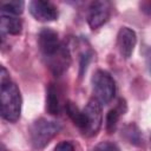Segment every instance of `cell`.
Listing matches in <instances>:
<instances>
[{"mask_svg":"<svg viewBox=\"0 0 151 151\" xmlns=\"http://www.w3.org/2000/svg\"><path fill=\"white\" fill-rule=\"evenodd\" d=\"M25 2L24 1H18V0H12V1H6L1 4V13L6 14H12V15H19L24 11Z\"/></svg>","mask_w":151,"mask_h":151,"instance_id":"5bb4252c","label":"cell"},{"mask_svg":"<svg viewBox=\"0 0 151 151\" xmlns=\"http://www.w3.org/2000/svg\"><path fill=\"white\" fill-rule=\"evenodd\" d=\"M28 8L33 18L37 19L38 21L47 22V21H53L58 18L57 7L50 1L33 0L29 2Z\"/></svg>","mask_w":151,"mask_h":151,"instance_id":"52a82bcc","label":"cell"},{"mask_svg":"<svg viewBox=\"0 0 151 151\" xmlns=\"http://www.w3.org/2000/svg\"><path fill=\"white\" fill-rule=\"evenodd\" d=\"M65 109H66V112L68 114V117L71 118V120L74 123L76 126H78L81 132H84L85 127H86V118H85V114H84V111L80 110L74 103L72 101H67L66 105H65Z\"/></svg>","mask_w":151,"mask_h":151,"instance_id":"8fae6325","label":"cell"},{"mask_svg":"<svg viewBox=\"0 0 151 151\" xmlns=\"http://www.w3.org/2000/svg\"><path fill=\"white\" fill-rule=\"evenodd\" d=\"M60 130V124L54 120H48L46 118H39L34 120L29 127V138L33 147H45L51 142V139L58 134Z\"/></svg>","mask_w":151,"mask_h":151,"instance_id":"7a4b0ae2","label":"cell"},{"mask_svg":"<svg viewBox=\"0 0 151 151\" xmlns=\"http://www.w3.org/2000/svg\"><path fill=\"white\" fill-rule=\"evenodd\" d=\"M84 114L86 118V127L84 130V134L92 137L96 136L99 131L103 122V111H101V103L96 98H92L87 101L86 106L84 107Z\"/></svg>","mask_w":151,"mask_h":151,"instance_id":"277c9868","label":"cell"},{"mask_svg":"<svg viewBox=\"0 0 151 151\" xmlns=\"http://www.w3.org/2000/svg\"><path fill=\"white\" fill-rule=\"evenodd\" d=\"M125 111V107L123 109L122 106V101L119 103V105L112 110H110L107 112V116H106V130L111 133L116 130V126H117V123H118V119L120 117V114Z\"/></svg>","mask_w":151,"mask_h":151,"instance_id":"4fadbf2b","label":"cell"},{"mask_svg":"<svg viewBox=\"0 0 151 151\" xmlns=\"http://www.w3.org/2000/svg\"><path fill=\"white\" fill-rule=\"evenodd\" d=\"M0 28L1 34H13L17 35L22 29V22L17 15L1 13L0 14Z\"/></svg>","mask_w":151,"mask_h":151,"instance_id":"30bf717a","label":"cell"},{"mask_svg":"<svg viewBox=\"0 0 151 151\" xmlns=\"http://www.w3.org/2000/svg\"><path fill=\"white\" fill-rule=\"evenodd\" d=\"M93 151H120L117 144L112 142H101L94 146Z\"/></svg>","mask_w":151,"mask_h":151,"instance_id":"2e32d148","label":"cell"},{"mask_svg":"<svg viewBox=\"0 0 151 151\" xmlns=\"http://www.w3.org/2000/svg\"><path fill=\"white\" fill-rule=\"evenodd\" d=\"M0 106L1 116L5 120L14 123L19 119L21 113V94L4 66H1L0 72Z\"/></svg>","mask_w":151,"mask_h":151,"instance_id":"6da1fadb","label":"cell"},{"mask_svg":"<svg viewBox=\"0 0 151 151\" xmlns=\"http://www.w3.org/2000/svg\"><path fill=\"white\" fill-rule=\"evenodd\" d=\"M124 136L126 137V139L133 144V145H140L142 142H143V138H142V134H140V131L139 129L134 125V124H129L124 127Z\"/></svg>","mask_w":151,"mask_h":151,"instance_id":"9a60e30c","label":"cell"},{"mask_svg":"<svg viewBox=\"0 0 151 151\" xmlns=\"http://www.w3.org/2000/svg\"><path fill=\"white\" fill-rule=\"evenodd\" d=\"M94 98L101 104L110 103L116 93V83L111 74L104 70H97L91 79Z\"/></svg>","mask_w":151,"mask_h":151,"instance_id":"3957f363","label":"cell"},{"mask_svg":"<svg viewBox=\"0 0 151 151\" xmlns=\"http://www.w3.org/2000/svg\"><path fill=\"white\" fill-rule=\"evenodd\" d=\"M145 61H146V67H147L149 72L151 73V47L146 51V54H145Z\"/></svg>","mask_w":151,"mask_h":151,"instance_id":"ac0fdd59","label":"cell"},{"mask_svg":"<svg viewBox=\"0 0 151 151\" xmlns=\"http://www.w3.org/2000/svg\"><path fill=\"white\" fill-rule=\"evenodd\" d=\"M54 151H74V146L72 145V143L67 140H63L57 144Z\"/></svg>","mask_w":151,"mask_h":151,"instance_id":"e0dca14e","label":"cell"},{"mask_svg":"<svg viewBox=\"0 0 151 151\" xmlns=\"http://www.w3.org/2000/svg\"><path fill=\"white\" fill-rule=\"evenodd\" d=\"M110 2L109 1H94L91 4L87 14V22L92 29H97L103 26L110 18Z\"/></svg>","mask_w":151,"mask_h":151,"instance_id":"5b68a950","label":"cell"},{"mask_svg":"<svg viewBox=\"0 0 151 151\" xmlns=\"http://www.w3.org/2000/svg\"><path fill=\"white\" fill-rule=\"evenodd\" d=\"M46 111L52 116L59 113V98L53 84H50L46 88Z\"/></svg>","mask_w":151,"mask_h":151,"instance_id":"7c38bea8","label":"cell"},{"mask_svg":"<svg viewBox=\"0 0 151 151\" xmlns=\"http://www.w3.org/2000/svg\"><path fill=\"white\" fill-rule=\"evenodd\" d=\"M47 60V65L50 70L55 74V76H61L70 66L71 63V57L67 47L61 44L60 48L58 50L57 53H54L52 57H50Z\"/></svg>","mask_w":151,"mask_h":151,"instance_id":"9c48e42d","label":"cell"},{"mask_svg":"<svg viewBox=\"0 0 151 151\" xmlns=\"http://www.w3.org/2000/svg\"><path fill=\"white\" fill-rule=\"evenodd\" d=\"M137 44L136 32L129 27H122L117 34V46L123 58L129 59Z\"/></svg>","mask_w":151,"mask_h":151,"instance_id":"ba28073f","label":"cell"},{"mask_svg":"<svg viewBox=\"0 0 151 151\" xmlns=\"http://www.w3.org/2000/svg\"><path fill=\"white\" fill-rule=\"evenodd\" d=\"M38 44L42 55L46 59H48L58 52L63 42L59 41V37L55 31L51 28H42L38 37Z\"/></svg>","mask_w":151,"mask_h":151,"instance_id":"8992f818","label":"cell"}]
</instances>
